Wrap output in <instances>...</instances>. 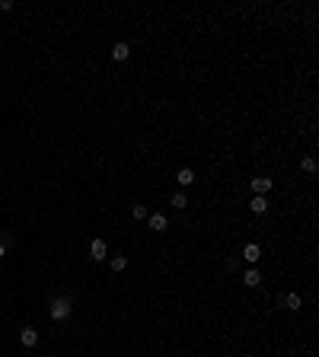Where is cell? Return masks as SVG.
Masks as SVG:
<instances>
[{
	"mask_svg": "<svg viewBox=\"0 0 319 357\" xmlns=\"http://www.w3.org/2000/svg\"><path fill=\"white\" fill-rule=\"evenodd\" d=\"M306 357H313V354H306Z\"/></svg>",
	"mask_w": 319,
	"mask_h": 357,
	"instance_id": "cell-17",
	"label": "cell"
},
{
	"mask_svg": "<svg viewBox=\"0 0 319 357\" xmlns=\"http://www.w3.org/2000/svg\"><path fill=\"white\" fill-rule=\"evenodd\" d=\"M70 312H74V300L70 296H54V303H51V319H67Z\"/></svg>",
	"mask_w": 319,
	"mask_h": 357,
	"instance_id": "cell-1",
	"label": "cell"
},
{
	"mask_svg": "<svg viewBox=\"0 0 319 357\" xmlns=\"http://www.w3.org/2000/svg\"><path fill=\"white\" fill-rule=\"evenodd\" d=\"M243 259L249 262V265H255V262L262 259V249H258V243H246V246H243Z\"/></svg>",
	"mask_w": 319,
	"mask_h": 357,
	"instance_id": "cell-5",
	"label": "cell"
},
{
	"mask_svg": "<svg viewBox=\"0 0 319 357\" xmlns=\"http://www.w3.org/2000/svg\"><path fill=\"white\" fill-rule=\"evenodd\" d=\"M300 169H303V172H316V169H319V163H316V156H303V160H300Z\"/></svg>",
	"mask_w": 319,
	"mask_h": 357,
	"instance_id": "cell-12",
	"label": "cell"
},
{
	"mask_svg": "<svg viewBox=\"0 0 319 357\" xmlns=\"http://www.w3.org/2000/svg\"><path fill=\"white\" fill-rule=\"evenodd\" d=\"M243 284H246V287H258V284H262V274H258V268H249V271L243 274Z\"/></svg>",
	"mask_w": 319,
	"mask_h": 357,
	"instance_id": "cell-10",
	"label": "cell"
},
{
	"mask_svg": "<svg viewBox=\"0 0 319 357\" xmlns=\"http://www.w3.org/2000/svg\"><path fill=\"white\" fill-rule=\"evenodd\" d=\"M175 182L179 185H195V169H179V172H175Z\"/></svg>",
	"mask_w": 319,
	"mask_h": 357,
	"instance_id": "cell-9",
	"label": "cell"
},
{
	"mask_svg": "<svg viewBox=\"0 0 319 357\" xmlns=\"http://www.w3.org/2000/svg\"><path fill=\"white\" fill-rule=\"evenodd\" d=\"M19 344H23V348H35V344H38V332L32 326H23V328H19Z\"/></svg>",
	"mask_w": 319,
	"mask_h": 357,
	"instance_id": "cell-2",
	"label": "cell"
},
{
	"mask_svg": "<svg viewBox=\"0 0 319 357\" xmlns=\"http://www.w3.org/2000/svg\"><path fill=\"white\" fill-rule=\"evenodd\" d=\"M106 239H93V243H90V259L93 262H102V259H106Z\"/></svg>",
	"mask_w": 319,
	"mask_h": 357,
	"instance_id": "cell-4",
	"label": "cell"
},
{
	"mask_svg": "<svg viewBox=\"0 0 319 357\" xmlns=\"http://www.w3.org/2000/svg\"><path fill=\"white\" fill-rule=\"evenodd\" d=\"M109 265H112V271H125V268H128V255H115Z\"/></svg>",
	"mask_w": 319,
	"mask_h": 357,
	"instance_id": "cell-13",
	"label": "cell"
},
{
	"mask_svg": "<svg viewBox=\"0 0 319 357\" xmlns=\"http://www.w3.org/2000/svg\"><path fill=\"white\" fill-rule=\"evenodd\" d=\"M3 255H7V243H3V239H0V259H3Z\"/></svg>",
	"mask_w": 319,
	"mask_h": 357,
	"instance_id": "cell-16",
	"label": "cell"
},
{
	"mask_svg": "<svg viewBox=\"0 0 319 357\" xmlns=\"http://www.w3.org/2000/svg\"><path fill=\"white\" fill-rule=\"evenodd\" d=\"M147 223H150L153 233H163V230H166V217H163V214H150V220H147Z\"/></svg>",
	"mask_w": 319,
	"mask_h": 357,
	"instance_id": "cell-11",
	"label": "cell"
},
{
	"mask_svg": "<svg viewBox=\"0 0 319 357\" xmlns=\"http://www.w3.org/2000/svg\"><path fill=\"white\" fill-rule=\"evenodd\" d=\"M112 58H115V61H128V58H131V45H128V42H115V45H112Z\"/></svg>",
	"mask_w": 319,
	"mask_h": 357,
	"instance_id": "cell-6",
	"label": "cell"
},
{
	"mask_svg": "<svg viewBox=\"0 0 319 357\" xmlns=\"http://www.w3.org/2000/svg\"><path fill=\"white\" fill-rule=\"evenodd\" d=\"M173 207H179V211H182V207H189V198H185L182 191H175V195H173Z\"/></svg>",
	"mask_w": 319,
	"mask_h": 357,
	"instance_id": "cell-15",
	"label": "cell"
},
{
	"mask_svg": "<svg viewBox=\"0 0 319 357\" xmlns=\"http://www.w3.org/2000/svg\"><path fill=\"white\" fill-rule=\"evenodd\" d=\"M300 306H303V296H300V294H284V310L297 312Z\"/></svg>",
	"mask_w": 319,
	"mask_h": 357,
	"instance_id": "cell-8",
	"label": "cell"
},
{
	"mask_svg": "<svg viewBox=\"0 0 319 357\" xmlns=\"http://www.w3.org/2000/svg\"><path fill=\"white\" fill-rule=\"evenodd\" d=\"M249 185H252V191H255V195H268V191L274 188V182L268 179V175H255V179H252Z\"/></svg>",
	"mask_w": 319,
	"mask_h": 357,
	"instance_id": "cell-3",
	"label": "cell"
},
{
	"mask_svg": "<svg viewBox=\"0 0 319 357\" xmlns=\"http://www.w3.org/2000/svg\"><path fill=\"white\" fill-rule=\"evenodd\" d=\"M131 217L134 220H147V204H134L131 207Z\"/></svg>",
	"mask_w": 319,
	"mask_h": 357,
	"instance_id": "cell-14",
	"label": "cell"
},
{
	"mask_svg": "<svg viewBox=\"0 0 319 357\" xmlns=\"http://www.w3.org/2000/svg\"><path fill=\"white\" fill-rule=\"evenodd\" d=\"M249 211H252V214H265V211H268V198H265V195H252Z\"/></svg>",
	"mask_w": 319,
	"mask_h": 357,
	"instance_id": "cell-7",
	"label": "cell"
}]
</instances>
